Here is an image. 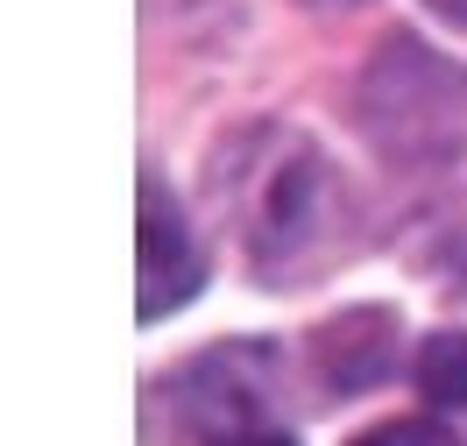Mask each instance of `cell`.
<instances>
[{
	"label": "cell",
	"instance_id": "cell-1",
	"mask_svg": "<svg viewBox=\"0 0 467 446\" xmlns=\"http://www.w3.org/2000/svg\"><path fill=\"white\" fill-rule=\"evenodd\" d=\"M269 135V156H234V192H241V220H248V255L263 276H291V269L319 263L333 234H340V184L333 163L305 135Z\"/></svg>",
	"mask_w": 467,
	"mask_h": 446
},
{
	"label": "cell",
	"instance_id": "cell-2",
	"mask_svg": "<svg viewBox=\"0 0 467 446\" xmlns=\"http://www.w3.org/2000/svg\"><path fill=\"white\" fill-rule=\"evenodd\" d=\"M361 120L382 142V156H397V163H439L467 135V86L432 50H418L410 36H397L376 57L368 86H361Z\"/></svg>",
	"mask_w": 467,
	"mask_h": 446
},
{
	"label": "cell",
	"instance_id": "cell-3",
	"mask_svg": "<svg viewBox=\"0 0 467 446\" xmlns=\"http://www.w3.org/2000/svg\"><path fill=\"white\" fill-rule=\"evenodd\" d=\"M276 355L255 347V340H234V347H213L199 355L184 376H177V418L199 446H241L276 432Z\"/></svg>",
	"mask_w": 467,
	"mask_h": 446
},
{
	"label": "cell",
	"instance_id": "cell-4",
	"mask_svg": "<svg viewBox=\"0 0 467 446\" xmlns=\"http://www.w3.org/2000/svg\"><path fill=\"white\" fill-rule=\"evenodd\" d=\"M135 276H142V297H135V312H142L149 327L156 319H171L177 305H192L205 284V255H199V234H192V220L184 206L171 199V184L142 171V213H135Z\"/></svg>",
	"mask_w": 467,
	"mask_h": 446
},
{
	"label": "cell",
	"instance_id": "cell-5",
	"mask_svg": "<svg viewBox=\"0 0 467 446\" xmlns=\"http://www.w3.org/2000/svg\"><path fill=\"white\" fill-rule=\"evenodd\" d=\"M312 368L333 397H354V389H376L389 368H397V312L382 305H354L340 319H326L312 333Z\"/></svg>",
	"mask_w": 467,
	"mask_h": 446
},
{
	"label": "cell",
	"instance_id": "cell-6",
	"mask_svg": "<svg viewBox=\"0 0 467 446\" xmlns=\"http://www.w3.org/2000/svg\"><path fill=\"white\" fill-rule=\"evenodd\" d=\"M418 389L432 404H467V333H432L418 347Z\"/></svg>",
	"mask_w": 467,
	"mask_h": 446
},
{
	"label": "cell",
	"instance_id": "cell-7",
	"mask_svg": "<svg viewBox=\"0 0 467 446\" xmlns=\"http://www.w3.org/2000/svg\"><path fill=\"white\" fill-rule=\"evenodd\" d=\"M354 446H461L446 425H432V418H389V425H376V432H361Z\"/></svg>",
	"mask_w": 467,
	"mask_h": 446
},
{
	"label": "cell",
	"instance_id": "cell-8",
	"mask_svg": "<svg viewBox=\"0 0 467 446\" xmlns=\"http://www.w3.org/2000/svg\"><path fill=\"white\" fill-rule=\"evenodd\" d=\"M439 22H453V29H467V0H425Z\"/></svg>",
	"mask_w": 467,
	"mask_h": 446
},
{
	"label": "cell",
	"instance_id": "cell-9",
	"mask_svg": "<svg viewBox=\"0 0 467 446\" xmlns=\"http://www.w3.org/2000/svg\"><path fill=\"white\" fill-rule=\"evenodd\" d=\"M156 7H163V0H156ZM177 7H213V0H177Z\"/></svg>",
	"mask_w": 467,
	"mask_h": 446
}]
</instances>
